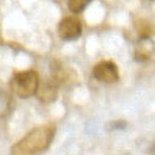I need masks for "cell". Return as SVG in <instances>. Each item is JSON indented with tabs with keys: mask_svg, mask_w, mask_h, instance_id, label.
Masks as SVG:
<instances>
[{
	"mask_svg": "<svg viewBox=\"0 0 155 155\" xmlns=\"http://www.w3.org/2000/svg\"><path fill=\"white\" fill-rule=\"evenodd\" d=\"M38 74L28 70L15 74L10 82L12 90L21 99H27L37 93L39 84Z\"/></svg>",
	"mask_w": 155,
	"mask_h": 155,
	"instance_id": "7a4b0ae2",
	"label": "cell"
},
{
	"mask_svg": "<svg viewBox=\"0 0 155 155\" xmlns=\"http://www.w3.org/2000/svg\"><path fill=\"white\" fill-rule=\"evenodd\" d=\"M93 74L98 81L104 84H114L119 80L120 74L117 65L112 61H103L93 68Z\"/></svg>",
	"mask_w": 155,
	"mask_h": 155,
	"instance_id": "277c9868",
	"label": "cell"
},
{
	"mask_svg": "<svg viewBox=\"0 0 155 155\" xmlns=\"http://www.w3.org/2000/svg\"><path fill=\"white\" fill-rule=\"evenodd\" d=\"M58 33L63 41H75L80 38L82 33V22L75 17L68 16L59 22Z\"/></svg>",
	"mask_w": 155,
	"mask_h": 155,
	"instance_id": "3957f363",
	"label": "cell"
},
{
	"mask_svg": "<svg viewBox=\"0 0 155 155\" xmlns=\"http://www.w3.org/2000/svg\"><path fill=\"white\" fill-rule=\"evenodd\" d=\"M58 84L53 79L39 81L37 95L40 101L45 103H52L58 98Z\"/></svg>",
	"mask_w": 155,
	"mask_h": 155,
	"instance_id": "5b68a950",
	"label": "cell"
},
{
	"mask_svg": "<svg viewBox=\"0 0 155 155\" xmlns=\"http://www.w3.org/2000/svg\"><path fill=\"white\" fill-rule=\"evenodd\" d=\"M93 0H69L68 7L74 14H81Z\"/></svg>",
	"mask_w": 155,
	"mask_h": 155,
	"instance_id": "8992f818",
	"label": "cell"
},
{
	"mask_svg": "<svg viewBox=\"0 0 155 155\" xmlns=\"http://www.w3.org/2000/svg\"><path fill=\"white\" fill-rule=\"evenodd\" d=\"M10 100L6 94L0 92V116H4L9 110Z\"/></svg>",
	"mask_w": 155,
	"mask_h": 155,
	"instance_id": "52a82bcc",
	"label": "cell"
},
{
	"mask_svg": "<svg viewBox=\"0 0 155 155\" xmlns=\"http://www.w3.org/2000/svg\"><path fill=\"white\" fill-rule=\"evenodd\" d=\"M126 122H125L123 120H117V121H114L112 123V127H114L115 129H123L126 126Z\"/></svg>",
	"mask_w": 155,
	"mask_h": 155,
	"instance_id": "ba28073f",
	"label": "cell"
},
{
	"mask_svg": "<svg viewBox=\"0 0 155 155\" xmlns=\"http://www.w3.org/2000/svg\"><path fill=\"white\" fill-rule=\"evenodd\" d=\"M54 125H45L33 129L12 147V154H35L45 151L55 135Z\"/></svg>",
	"mask_w": 155,
	"mask_h": 155,
	"instance_id": "6da1fadb",
	"label": "cell"
}]
</instances>
